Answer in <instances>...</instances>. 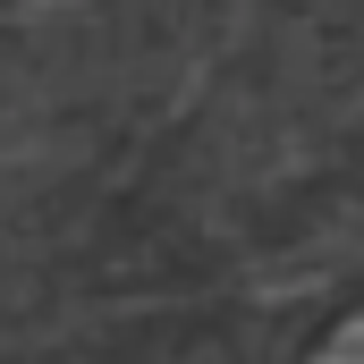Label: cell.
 <instances>
[{"instance_id":"6da1fadb","label":"cell","mask_w":364,"mask_h":364,"mask_svg":"<svg viewBox=\"0 0 364 364\" xmlns=\"http://www.w3.org/2000/svg\"><path fill=\"white\" fill-rule=\"evenodd\" d=\"M305 364H364V314H356V322H339V331H331Z\"/></svg>"}]
</instances>
